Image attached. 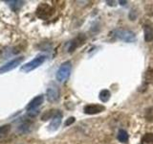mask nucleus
<instances>
[{"label": "nucleus", "mask_w": 153, "mask_h": 144, "mask_svg": "<svg viewBox=\"0 0 153 144\" xmlns=\"http://www.w3.org/2000/svg\"><path fill=\"white\" fill-rule=\"evenodd\" d=\"M55 13V10L52 6H50L49 4L46 3H41L40 5H38V7L36 9V16L40 19H48L50 18Z\"/></svg>", "instance_id": "nucleus-1"}, {"label": "nucleus", "mask_w": 153, "mask_h": 144, "mask_svg": "<svg viewBox=\"0 0 153 144\" xmlns=\"http://www.w3.org/2000/svg\"><path fill=\"white\" fill-rule=\"evenodd\" d=\"M45 60H46V57L44 55H39V56H37L36 58H35L33 61L29 62L24 65H22L20 70L23 71V72H25V73H28V72L33 71V69L37 68L38 66H40L43 62H45Z\"/></svg>", "instance_id": "nucleus-2"}, {"label": "nucleus", "mask_w": 153, "mask_h": 144, "mask_svg": "<svg viewBox=\"0 0 153 144\" xmlns=\"http://www.w3.org/2000/svg\"><path fill=\"white\" fill-rule=\"evenodd\" d=\"M71 73V62H63L56 72V80L59 82H65L69 78Z\"/></svg>", "instance_id": "nucleus-3"}, {"label": "nucleus", "mask_w": 153, "mask_h": 144, "mask_svg": "<svg viewBox=\"0 0 153 144\" xmlns=\"http://www.w3.org/2000/svg\"><path fill=\"white\" fill-rule=\"evenodd\" d=\"M24 58L23 57H18V58H16V59L12 60L11 62H7V64H5L4 65H2L0 67V74H3V73H6L8 71H11L13 69H14L16 67H17L19 64H21L23 62Z\"/></svg>", "instance_id": "nucleus-4"}, {"label": "nucleus", "mask_w": 153, "mask_h": 144, "mask_svg": "<svg viewBox=\"0 0 153 144\" xmlns=\"http://www.w3.org/2000/svg\"><path fill=\"white\" fill-rule=\"evenodd\" d=\"M116 36L118 38L122 40L123 41H126V42H133L136 40V36L135 34L131 31H128V30H117L115 32Z\"/></svg>", "instance_id": "nucleus-5"}, {"label": "nucleus", "mask_w": 153, "mask_h": 144, "mask_svg": "<svg viewBox=\"0 0 153 144\" xmlns=\"http://www.w3.org/2000/svg\"><path fill=\"white\" fill-rule=\"evenodd\" d=\"M47 98L50 102H55L59 98V89L56 86L51 84L47 88Z\"/></svg>", "instance_id": "nucleus-6"}, {"label": "nucleus", "mask_w": 153, "mask_h": 144, "mask_svg": "<svg viewBox=\"0 0 153 144\" xmlns=\"http://www.w3.org/2000/svg\"><path fill=\"white\" fill-rule=\"evenodd\" d=\"M61 117H62V113L59 112V110H56L55 115L53 116V120L52 122L50 123L49 127H48V129H49L50 132H54V131H56L57 129H59V125L61 123Z\"/></svg>", "instance_id": "nucleus-7"}, {"label": "nucleus", "mask_w": 153, "mask_h": 144, "mask_svg": "<svg viewBox=\"0 0 153 144\" xmlns=\"http://www.w3.org/2000/svg\"><path fill=\"white\" fill-rule=\"evenodd\" d=\"M105 110V108L102 105H97V104H91V105H87L85 106L83 110L85 113L87 114H96V113H100L103 112Z\"/></svg>", "instance_id": "nucleus-8"}, {"label": "nucleus", "mask_w": 153, "mask_h": 144, "mask_svg": "<svg viewBox=\"0 0 153 144\" xmlns=\"http://www.w3.org/2000/svg\"><path fill=\"white\" fill-rule=\"evenodd\" d=\"M43 100H44L43 95L36 96V97L33 98L31 102L28 104V106L26 107V110H28V112H33V110H36L39 106H41V104L43 103Z\"/></svg>", "instance_id": "nucleus-9"}, {"label": "nucleus", "mask_w": 153, "mask_h": 144, "mask_svg": "<svg viewBox=\"0 0 153 144\" xmlns=\"http://www.w3.org/2000/svg\"><path fill=\"white\" fill-rule=\"evenodd\" d=\"M85 40V37L83 35H79V37H76L75 40H73L70 43V47H69V52H73L76 47L81 45Z\"/></svg>", "instance_id": "nucleus-10"}, {"label": "nucleus", "mask_w": 153, "mask_h": 144, "mask_svg": "<svg viewBox=\"0 0 153 144\" xmlns=\"http://www.w3.org/2000/svg\"><path fill=\"white\" fill-rule=\"evenodd\" d=\"M117 137H118V140L122 143H126L128 141V134L124 130H120Z\"/></svg>", "instance_id": "nucleus-11"}, {"label": "nucleus", "mask_w": 153, "mask_h": 144, "mask_svg": "<svg viewBox=\"0 0 153 144\" xmlns=\"http://www.w3.org/2000/svg\"><path fill=\"white\" fill-rule=\"evenodd\" d=\"M145 40L146 41H151L153 40V29L149 26L145 27Z\"/></svg>", "instance_id": "nucleus-12"}, {"label": "nucleus", "mask_w": 153, "mask_h": 144, "mask_svg": "<svg viewBox=\"0 0 153 144\" xmlns=\"http://www.w3.org/2000/svg\"><path fill=\"white\" fill-rule=\"evenodd\" d=\"M141 144H153V133L146 134L142 138Z\"/></svg>", "instance_id": "nucleus-13"}, {"label": "nucleus", "mask_w": 153, "mask_h": 144, "mask_svg": "<svg viewBox=\"0 0 153 144\" xmlns=\"http://www.w3.org/2000/svg\"><path fill=\"white\" fill-rule=\"evenodd\" d=\"M110 96H111L110 91L107 89H103L100 92V99L102 100V102H103V103L107 102V101L110 99Z\"/></svg>", "instance_id": "nucleus-14"}, {"label": "nucleus", "mask_w": 153, "mask_h": 144, "mask_svg": "<svg viewBox=\"0 0 153 144\" xmlns=\"http://www.w3.org/2000/svg\"><path fill=\"white\" fill-rule=\"evenodd\" d=\"M10 131H11V125H9V124L3 125V126L0 127V138L7 136V134L10 133Z\"/></svg>", "instance_id": "nucleus-15"}, {"label": "nucleus", "mask_w": 153, "mask_h": 144, "mask_svg": "<svg viewBox=\"0 0 153 144\" xmlns=\"http://www.w3.org/2000/svg\"><path fill=\"white\" fill-rule=\"evenodd\" d=\"M145 81L146 84H153V68H149L146 72Z\"/></svg>", "instance_id": "nucleus-16"}, {"label": "nucleus", "mask_w": 153, "mask_h": 144, "mask_svg": "<svg viewBox=\"0 0 153 144\" xmlns=\"http://www.w3.org/2000/svg\"><path fill=\"white\" fill-rule=\"evenodd\" d=\"M6 2L11 6L13 10H14V11H16L18 8H20L24 3L22 1H6Z\"/></svg>", "instance_id": "nucleus-17"}, {"label": "nucleus", "mask_w": 153, "mask_h": 144, "mask_svg": "<svg viewBox=\"0 0 153 144\" xmlns=\"http://www.w3.org/2000/svg\"><path fill=\"white\" fill-rule=\"evenodd\" d=\"M145 116H146V119L147 120V121L153 122V107L146 110V115H145Z\"/></svg>", "instance_id": "nucleus-18"}, {"label": "nucleus", "mask_w": 153, "mask_h": 144, "mask_svg": "<svg viewBox=\"0 0 153 144\" xmlns=\"http://www.w3.org/2000/svg\"><path fill=\"white\" fill-rule=\"evenodd\" d=\"M75 122V118L74 117H70V118H68V120L65 122V125L66 126H68V125H70V124H72V123H74Z\"/></svg>", "instance_id": "nucleus-19"}]
</instances>
